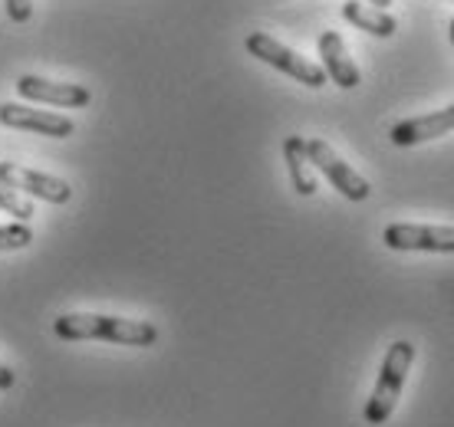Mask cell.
<instances>
[{
  "label": "cell",
  "mask_w": 454,
  "mask_h": 427,
  "mask_svg": "<svg viewBox=\"0 0 454 427\" xmlns=\"http://www.w3.org/2000/svg\"><path fill=\"white\" fill-rule=\"evenodd\" d=\"M53 332L67 342H115V345H138L148 349L159 342V326L145 319H122V315H99V313H67L53 322Z\"/></svg>",
  "instance_id": "obj_1"
},
{
  "label": "cell",
  "mask_w": 454,
  "mask_h": 427,
  "mask_svg": "<svg viewBox=\"0 0 454 427\" xmlns=\"http://www.w3.org/2000/svg\"><path fill=\"white\" fill-rule=\"evenodd\" d=\"M411 361H415V345L398 338L392 342L382 359V369H379V382L372 388V398L365 405V424H386L392 411H395L398 398H402V388H405V378L411 371Z\"/></svg>",
  "instance_id": "obj_2"
},
{
  "label": "cell",
  "mask_w": 454,
  "mask_h": 427,
  "mask_svg": "<svg viewBox=\"0 0 454 427\" xmlns=\"http://www.w3.org/2000/svg\"><path fill=\"white\" fill-rule=\"evenodd\" d=\"M244 46H247L250 57H257L261 63H267V66L280 69V73H286V76H294L296 82H303V86H309V89H319V86H326V73H323V66H317V63H309L307 57H300L296 50H290L286 43H280V40H273L270 34H250L247 40H244Z\"/></svg>",
  "instance_id": "obj_3"
},
{
  "label": "cell",
  "mask_w": 454,
  "mask_h": 427,
  "mask_svg": "<svg viewBox=\"0 0 454 427\" xmlns=\"http://www.w3.org/2000/svg\"><path fill=\"white\" fill-rule=\"evenodd\" d=\"M307 155H309V161H313V165L330 178V184L342 194V198H349V201H365V198H369V191H372V188H369V181L352 168V165H346V161H342V158L336 155L323 138H309Z\"/></svg>",
  "instance_id": "obj_4"
},
{
  "label": "cell",
  "mask_w": 454,
  "mask_h": 427,
  "mask_svg": "<svg viewBox=\"0 0 454 427\" xmlns=\"http://www.w3.org/2000/svg\"><path fill=\"white\" fill-rule=\"evenodd\" d=\"M382 244L388 250H411V253H454V227L388 224Z\"/></svg>",
  "instance_id": "obj_5"
},
{
  "label": "cell",
  "mask_w": 454,
  "mask_h": 427,
  "mask_svg": "<svg viewBox=\"0 0 454 427\" xmlns=\"http://www.w3.org/2000/svg\"><path fill=\"white\" fill-rule=\"evenodd\" d=\"M0 181H7L20 194H30V198H40V201L50 204H67L73 198V188L63 178L34 171L27 165H17V161H0Z\"/></svg>",
  "instance_id": "obj_6"
},
{
  "label": "cell",
  "mask_w": 454,
  "mask_h": 427,
  "mask_svg": "<svg viewBox=\"0 0 454 427\" xmlns=\"http://www.w3.org/2000/svg\"><path fill=\"white\" fill-rule=\"evenodd\" d=\"M0 125L27 128V132L50 136V138H69L76 132L73 119H67V115L46 113V109H30V105H17V102H0Z\"/></svg>",
  "instance_id": "obj_7"
},
{
  "label": "cell",
  "mask_w": 454,
  "mask_h": 427,
  "mask_svg": "<svg viewBox=\"0 0 454 427\" xmlns=\"http://www.w3.org/2000/svg\"><path fill=\"white\" fill-rule=\"evenodd\" d=\"M448 132H454V102L438 109V113L415 115V119L392 125L388 138H392V145L409 148V145H421V142H432V138H442Z\"/></svg>",
  "instance_id": "obj_8"
},
{
  "label": "cell",
  "mask_w": 454,
  "mask_h": 427,
  "mask_svg": "<svg viewBox=\"0 0 454 427\" xmlns=\"http://www.w3.org/2000/svg\"><path fill=\"white\" fill-rule=\"evenodd\" d=\"M17 92L30 102H50V105H63V109L90 105V89L80 82H50L43 76H20L17 79Z\"/></svg>",
  "instance_id": "obj_9"
},
{
  "label": "cell",
  "mask_w": 454,
  "mask_h": 427,
  "mask_svg": "<svg viewBox=\"0 0 454 427\" xmlns=\"http://www.w3.org/2000/svg\"><path fill=\"white\" fill-rule=\"evenodd\" d=\"M319 57H323V73L340 86V89H356L363 76H359V66L352 63L349 46L336 30H326L319 34Z\"/></svg>",
  "instance_id": "obj_10"
},
{
  "label": "cell",
  "mask_w": 454,
  "mask_h": 427,
  "mask_svg": "<svg viewBox=\"0 0 454 427\" xmlns=\"http://www.w3.org/2000/svg\"><path fill=\"white\" fill-rule=\"evenodd\" d=\"M342 17L356 27V30H365V34L372 36H392L395 34V17L392 13H386L382 7H372V4H365V0H346L342 4Z\"/></svg>",
  "instance_id": "obj_11"
},
{
  "label": "cell",
  "mask_w": 454,
  "mask_h": 427,
  "mask_svg": "<svg viewBox=\"0 0 454 427\" xmlns=\"http://www.w3.org/2000/svg\"><path fill=\"white\" fill-rule=\"evenodd\" d=\"M284 158H286V168H290V181H294L296 194L313 198V194H317V175H313V161H309V155H307V138H300V136L286 138Z\"/></svg>",
  "instance_id": "obj_12"
},
{
  "label": "cell",
  "mask_w": 454,
  "mask_h": 427,
  "mask_svg": "<svg viewBox=\"0 0 454 427\" xmlns=\"http://www.w3.org/2000/svg\"><path fill=\"white\" fill-rule=\"evenodd\" d=\"M0 211H7L13 221H20V224H30V217H34V204L27 201L17 188H11L7 181H0Z\"/></svg>",
  "instance_id": "obj_13"
},
{
  "label": "cell",
  "mask_w": 454,
  "mask_h": 427,
  "mask_svg": "<svg viewBox=\"0 0 454 427\" xmlns=\"http://www.w3.org/2000/svg\"><path fill=\"white\" fill-rule=\"evenodd\" d=\"M30 240H34V230H30V224H4L0 227V253L4 250H23L30 247Z\"/></svg>",
  "instance_id": "obj_14"
},
{
  "label": "cell",
  "mask_w": 454,
  "mask_h": 427,
  "mask_svg": "<svg viewBox=\"0 0 454 427\" xmlns=\"http://www.w3.org/2000/svg\"><path fill=\"white\" fill-rule=\"evenodd\" d=\"M7 4V17L13 23H27L34 17V0H4Z\"/></svg>",
  "instance_id": "obj_15"
},
{
  "label": "cell",
  "mask_w": 454,
  "mask_h": 427,
  "mask_svg": "<svg viewBox=\"0 0 454 427\" xmlns=\"http://www.w3.org/2000/svg\"><path fill=\"white\" fill-rule=\"evenodd\" d=\"M0 388H4V392L13 388V371L7 369V365H0Z\"/></svg>",
  "instance_id": "obj_16"
},
{
  "label": "cell",
  "mask_w": 454,
  "mask_h": 427,
  "mask_svg": "<svg viewBox=\"0 0 454 427\" xmlns=\"http://www.w3.org/2000/svg\"><path fill=\"white\" fill-rule=\"evenodd\" d=\"M365 4H372V7H382V11H386L392 0H365Z\"/></svg>",
  "instance_id": "obj_17"
},
{
  "label": "cell",
  "mask_w": 454,
  "mask_h": 427,
  "mask_svg": "<svg viewBox=\"0 0 454 427\" xmlns=\"http://www.w3.org/2000/svg\"><path fill=\"white\" fill-rule=\"evenodd\" d=\"M451 43H454V17H451Z\"/></svg>",
  "instance_id": "obj_18"
}]
</instances>
